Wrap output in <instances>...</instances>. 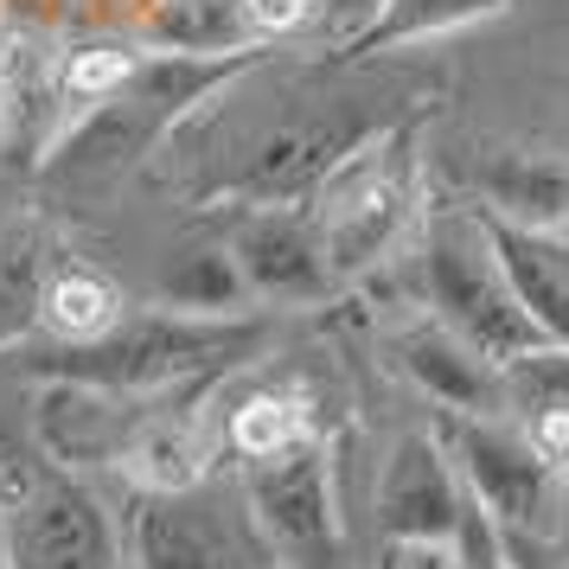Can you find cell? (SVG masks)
I'll return each mask as SVG.
<instances>
[{
	"label": "cell",
	"mask_w": 569,
	"mask_h": 569,
	"mask_svg": "<svg viewBox=\"0 0 569 569\" xmlns=\"http://www.w3.org/2000/svg\"><path fill=\"white\" fill-rule=\"evenodd\" d=\"M448 461L461 473L467 499L480 506L506 550H531L563 531L569 512V473L512 416H448Z\"/></svg>",
	"instance_id": "cell-1"
},
{
	"label": "cell",
	"mask_w": 569,
	"mask_h": 569,
	"mask_svg": "<svg viewBox=\"0 0 569 569\" xmlns=\"http://www.w3.org/2000/svg\"><path fill=\"white\" fill-rule=\"evenodd\" d=\"M422 301H429V320H441L448 333H461L492 365L543 346L538 327L518 308L499 257H492L480 218L455 211V218H441L436 231L422 237Z\"/></svg>",
	"instance_id": "cell-2"
},
{
	"label": "cell",
	"mask_w": 569,
	"mask_h": 569,
	"mask_svg": "<svg viewBox=\"0 0 569 569\" xmlns=\"http://www.w3.org/2000/svg\"><path fill=\"white\" fill-rule=\"evenodd\" d=\"M250 346H257V327H237V320H134V327H109L103 339L64 346L52 371L83 390H160L173 378L231 365Z\"/></svg>",
	"instance_id": "cell-3"
},
{
	"label": "cell",
	"mask_w": 569,
	"mask_h": 569,
	"mask_svg": "<svg viewBox=\"0 0 569 569\" xmlns=\"http://www.w3.org/2000/svg\"><path fill=\"white\" fill-rule=\"evenodd\" d=\"M250 512L282 569H346L333 473H327V455L313 436L269 461H250Z\"/></svg>",
	"instance_id": "cell-4"
},
{
	"label": "cell",
	"mask_w": 569,
	"mask_h": 569,
	"mask_svg": "<svg viewBox=\"0 0 569 569\" xmlns=\"http://www.w3.org/2000/svg\"><path fill=\"white\" fill-rule=\"evenodd\" d=\"M403 224H410V173L390 154H378V148L339 160L333 186L320 192V211H313V231H320L333 282L385 262L397 250Z\"/></svg>",
	"instance_id": "cell-5"
},
{
	"label": "cell",
	"mask_w": 569,
	"mask_h": 569,
	"mask_svg": "<svg viewBox=\"0 0 569 569\" xmlns=\"http://www.w3.org/2000/svg\"><path fill=\"white\" fill-rule=\"evenodd\" d=\"M467 518V487L436 436H403L378 480V525L410 550H455Z\"/></svg>",
	"instance_id": "cell-6"
},
{
	"label": "cell",
	"mask_w": 569,
	"mask_h": 569,
	"mask_svg": "<svg viewBox=\"0 0 569 569\" xmlns=\"http://www.w3.org/2000/svg\"><path fill=\"white\" fill-rule=\"evenodd\" d=\"M7 512H13V569H116L103 518L78 487L32 480Z\"/></svg>",
	"instance_id": "cell-7"
},
{
	"label": "cell",
	"mask_w": 569,
	"mask_h": 569,
	"mask_svg": "<svg viewBox=\"0 0 569 569\" xmlns=\"http://www.w3.org/2000/svg\"><path fill=\"white\" fill-rule=\"evenodd\" d=\"M397 365L429 403H441L448 416H506V385L499 365L480 359L461 333H448L441 320H416L397 333Z\"/></svg>",
	"instance_id": "cell-8"
},
{
	"label": "cell",
	"mask_w": 569,
	"mask_h": 569,
	"mask_svg": "<svg viewBox=\"0 0 569 569\" xmlns=\"http://www.w3.org/2000/svg\"><path fill=\"white\" fill-rule=\"evenodd\" d=\"M473 192L487 218L569 237V148H492L473 160Z\"/></svg>",
	"instance_id": "cell-9"
},
{
	"label": "cell",
	"mask_w": 569,
	"mask_h": 569,
	"mask_svg": "<svg viewBox=\"0 0 569 569\" xmlns=\"http://www.w3.org/2000/svg\"><path fill=\"white\" fill-rule=\"evenodd\" d=\"M237 276H243V288H257L262 301H313V295L333 288L320 231L295 211H262L257 224H243Z\"/></svg>",
	"instance_id": "cell-10"
},
{
	"label": "cell",
	"mask_w": 569,
	"mask_h": 569,
	"mask_svg": "<svg viewBox=\"0 0 569 569\" xmlns=\"http://www.w3.org/2000/svg\"><path fill=\"white\" fill-rule=\"evenodd\" d=\"M487 243L506 282H512L525 320L538 327V339L550 346H569V237H543V231H525V224H506V218H487Z\"/></svg>",
	"instance_id": "cell-11"
},
{
	"label": "cell",
	"mask_w": 569,
	"mask_h": 569,
	"mask_svg": "<svg viewBox=\"0 0 569 569\" xmlns=\"http://www.w3.org/2000/svg\"><path fill=\"white\" fill-rule=\"evenodd\" d=\"M134 563L141 569H250L237 538L186 492H148L134 512Z\"/></svg>",
	"instance_id": "cell-12"
},
{
	"label": "cell",
	"mask_w": 569,
	"mask_h": 569,
	"mask_svg": "<svg viewBox=\"0 0 569 569\" xmlns=\"http://www.w3.org/2000/svg\"><path fill=\"white\" fill-rule=\"evenodd\" d=\"M506 385V416L531 422V416H569V346H531L518 359L499 365Z\"/></svg>",
	"instance_id": "cell-13"
},
{
	"label": "cell",
	"mask_w": 569,
	"mask_h": 569,
	"mask_svg": "<svg viewBox=\"0 0 569 569\" xmlns=\"http://www.w3.org/2000/svg\"><path fill=\"white\" fill-rule=\"evenodd\" d=\"M308 403L301 397H288V390H257V397H243L231 410V448L243 461H269V455H282L295 441H308Z\"/></svg>",
	"instance_id": "cell-14"
},
{
	"label": "cell",
	"mask_w": 569,
	"mask_h": 569,
	"mask_svg": "<svg viewBox=\"0 0 569 569\" xmlns=\"http://www.w3.org/2000/svg\"><path fill=\"white\" fill-rule=\"evenodd\" d=\"M46 313H52V327L71 346L78 339H103L116 327V288L97 282V276H58L52 295H46Z\"/></svg>",
	"instance_id": "cell-15"
},
{
	"label": "cell",
	"mask_w": 569,
	"mask_h": 569,
	"mask_svg": "<svg viewBox=\"0 0 569 569\" xmlns=\"http://www.w3.org/2000/svg\"><path fill=\"white\" fill-rule=\"evenodd\" d=\"M512 0H397L385 27H371V39H422V32H448V27H467L480 13H499Z\"/></svg>",
	"instance_id": "cell-16"
},
{
	"label": "cell",
	"mask_w": 569,
	"mask_h": 569,
	"mask_svg": "<svg viewBox=\"0 0 569 569\" xmlns=\"http://www.w3.org/2000/svg\"><path fill=\"white\" fill-rule=\"evenodd\" d=\"M237 288H243V276H237L231 262H192V269H180L173 276V301H186V308H211L224 313V301H231Z\"/></svg>",
	"instance_id": "cell-17"
},
{
	"label": "cell",
	"mask_w": 569,
	"mask_h": 569,
	"mask_svg": "<svg viewBox=\"0 0 569 569\" xmlns=\"http://www.w3.org/2000/svg\"><path fill=\"white\" fill-rule=\"evenodd\" d=\"M455 569H525L512 550H506V538H499L487 518H480V506H473V499H467L461 538H455Z\"/></svg>",
	"instance_id": "cell-18"
},
{
	"label": "cell",
	"mask_w": 569,
	"mask_h": 569,
	"mask_svg": "<svg viewBox=\"0 0 569 569\" xmlns=\"http://www.w3.org/2000/svg\"><path fill=\"white\" fill-rule=\"evenodd\" d=\"M116 78H129V58L122 52H90V58L71 64V90H83V97H90V90H109Z\"/></svg>",
	"instance_id": "cell-19"
},
{
	"label": "cell",
	"mask_w": 569,
	"mask_h": 569,
	"mask_svg": "<svg viewBox=\"0 0 569 569\" xmlns=\"http://www.w3.org/2000/svg\"><path fill=\"white\" fill-rule=\"evenodd\" d=\"M308 20V0H250V27L257 32H288Z\"/></svg>",
	"instance_id": "cell-20"
},
{
	"label": "cell",
	"mask_w": 569,
	"mask_h": 569,
	"mask_svg": "<svg viewBox=\"0 0 569 569\" xmlns=\"http://www.w3.org/2000/svg\"><path fill=\"white\" fill-rule=\"evenodd\" d=\"M339 13H346V20H359V13H378V7H385V0H333Z\"/></svg>",
	"instance_id": "cell-21"
}]
</instances>
